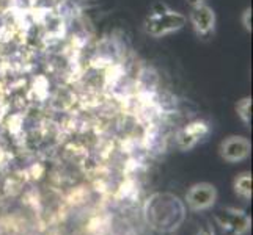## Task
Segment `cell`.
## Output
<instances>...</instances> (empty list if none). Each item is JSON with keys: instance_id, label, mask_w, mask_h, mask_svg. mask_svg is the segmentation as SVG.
<instances>
[{"instance_id": "6da1fadb", "label": "cell", "mask_w": 253, "mask_h": 235, "mask_svg": "<svg viewBox=\"0 0 253 235\" xmlns=\"http://www.w3.org/2000/svg\"><path fill=\"white\" fill-rule=\"evenodd\" d=\"M186 16L170 10L162 16H148L145 21V32L151 36H164L173 32H178L186 25Z\"/></svg>"}, {"instance_id": "7a4b0ae2", "label": "cell", "mask_w": 253, "mask_h": 235, "mask_svg": "<svg viewBox=\"0 0 253 235\" xmlns=\"http://www.w3.org/2000/svg\"><path fill=\"white\" fill-rule=\"evenodd\" d=\"M217 201V188L208 182H200V184L192 185L186 195V202L190 210L203 212L211 208Z\"/></svg>"}, {"instance_id": "3957f363", "label": "cell", "mask_w": 253, "mask_h": 235, "mask_svg": "<svg viewBox=\"0 0 253 235\" xmlns=\"http://www.w3.org/2000/svg\"><path fill=\"white\" fill-rule=\"evenodd\" d=\"M190 24L200 38H209L214 33L215 27V14L206 3L194 5L190 8L189 14Z\"/></svg>"}, {"instance_id": "277c9868", "label": "cell", "mask_w": 253, "mask_h": 235, "mask_svg": "<svg viewBox=\"0 0 253 235\" xmlns=\"http://www.w3.org/2000/svg\"><path fill=\"white\" fill-rule=\"evenodd\" d=\"M220 157L225 162L230 163H238L246 160L250 155L252 146L250 141L244 136H230L220 143Z\"/></svg>"}, {"instance_id": "5b68a950", "label": "cell", "mask_w": 253, "mask_h": 235, "mask_svg": "<svg viewBox=\"0 0 253 235\" xmlns=\"http://www.w3.org/2000/svg\"><path fill=\"white\" fill-rule=\"evenodd\" d=\"M208 134H209V126L203 123V121H195V123H190L189 126L179 130L176 136V144L179 149L189 151L198 141H202Z\"/></svg>"}, {"instance_id": "8992f818", "label": "cell", "mask_w": 253, "mask_h": 235, "mask_svg": "<svg viewBox=\"0 0 253 235\" xmlns=\"http://www.w3.org/2000/svg\"><path fill=\"white\" fill-rule=\"evenodd\" d=\"M234 191H236V195L241 196L242 199H249L252 198V187H253V180H252V174L250 172H242L239 176L234 179Z\"/></svg>"}, {"instance_id": "52a82bcc", "label": "cell", "mask_w": 253, "mask_h": 235, "mask_svg": "<svg viewBox=\"0 0 253 235\" xmlns=\"http://www.w3.org/2000/svg\"><path fill=\"white\" fill-rule=\"evenodd\" d=\"M236 110H238V115L241 118V121L246 126H250V118H252V99L250 98H244L238 105H236Z\"/></svg>"}, {"instance_id": "ba28073f", "label": "cell", "mask_w": 253, "mask_h": 235, "mask_svg": "<svg viewBox=\"0 0 253 235\" xmlns=\"http://www.w3.org/2000/svg\"><path fill=\"white\" fill-rule=\"evenodd\" d=\"M169 11H170V8L165 5L164 2H154L151 5V13H150V16H162V14L169 13Z\"/></svg>"}, {"instance_id": "9c48e42d", "label": "cell", "mask_w": 253, "mask_h": 235, "mask_svg": "<svg viewBox=\"0 0 253 235\" xmlns=\"http://www.w3.org/2000/svg\"><path fill=\"white\" fill-rule=\"evenodd\" d=\"M242 25L246 27L247 32H252V10L250 8H247L242 14Z\"/></svg>"}, {"instance_id": "30bf717a", "label": "cell", "mask_w": 253, "mask_h": 235, "mask_svg": "<svg viewBox=\"0 0 253 235\" xmlns=\"http://www.w3.org/2000/svg\"><path fill=\"white\" fill-rule=\"evenodd\" d=\"M198 235H215V232H214V228L212 226H206V228L200 232Z\"/></svg>"}, {"instance_id": "8fae6325", "label": "cell", "mask_w": 253, "mask_h": 235, "mask_svg": "<svg viewBox=\"0 0 253 235\" xmlns=\"http://www.w3.org/2000/svg\"><path fill=\"white\" fill-rule=\"evenodd\" d=\"M206 0H187V3L190 5V6H194V5H200V3H205Z\"/></svg>"}]
</instances>
